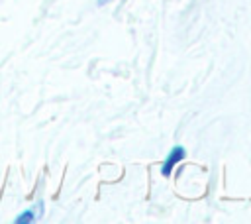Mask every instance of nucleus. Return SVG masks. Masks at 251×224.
Wrapping results in <instances>:
<instances>
[{"instance_id": "1", "label": "nucleus", "mask_w": 251, "mask_h": 224, "mask_svg": "<svg viewBox=\"0 0 251 224\" xmlns=\"http://www.w3.org/2000/svg\"><path fill=\"white\" fill-rule=\"evenodd\" d=\"M184 157H186V149H184L182 145H173V147H171V151L167 153L165 161H163L161 175H163V177H171L173 169H175V167H176Z\"/></svg>"}, {"instance_id": "2", "label": "nucleus", "mask_w": 251, "mask_h": 224, "mask_svg": "<svg viewBox=\"0 0 251 224\" xmlns=\"http://www.w3.org/2000/svg\"><path fill=\"white\" fill-rule=\"evenodd\" d=\"M37 220V214H35V208H27L24 212H20L16 216V224H31Z\"/></svg>"}, {"instance_id": "3", "label": "nucleus", "mask_w": 251, "mask_h": 224, "mask_svg": "<svg viewBox=\"0 0 251 224\" xmlns=\"http://www.w3.org/2000/svg\"><path fill=\"white\" fill-rule=\"evenodd\" d=\"M96 2H98V6H106V4L112 2V0H96Z\"/></svg>"}]
</instances>
